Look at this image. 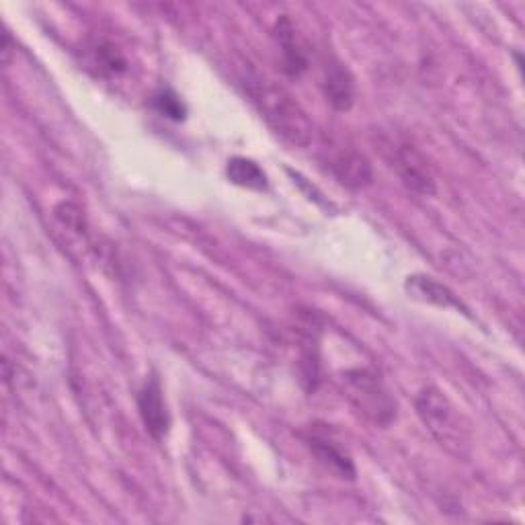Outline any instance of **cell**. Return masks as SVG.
<instances>
[{
    "instance_id": "obj_1",
    "label": "cell",
    "mask_w": 525,
    "mask_h": 525,
    "mask_svg": "<svg viewBox=\"0 0 525 525\" xmlns=\"http://www.w3.org/2000/svg\"><path fill=\"white\" fill-rule=\"evenodd\" d=\"M249 93L259 107L267 126L296 148H306L312 142L314 126L302 105L286 91L267 80H257Z\"/></svg>"
},
{
    "instance_id": "obj_2",
    "label": "cell",
    "mask_w": 525,
    "mask_h": 525,
    "mask_svg": "<svg viewBox=\"0 0 525 525\" xmlns=\"http://www.w3.org/2000/svg\"><path fill=\"white\" fill-rule=\"evenodd\" d=\"M417 415L429 433L439 441V446L456 456H466L470 448V429L454 402L435 386H427L419 392Z\"/></svg>"
},
{
    "instance_id": "obj_3",
    "label": "cell",
    "mask_w": 525,
    "mask_h": 525,
    "mask_svg": "<svg viewBox=\"0 0 525 525\" xmlns=\"http://www.w3.org/2000/svg\"><path fill=\"white\" fill-rule=\"evenodd\" d=\"M341 386L353 409L376 427H388L396 419V400L372 370H347L341 376Z\"/></svg>"
},
{
    "instance_id": "obj_4",
    "label": "cell",
    "mask_w": 525,
    "mask_h": 525,
    "mask_svg": "<svg viewBox=\"0 0 525 525\" xmlns=\"http://www.w3.org/2000/svg\"><path fill=\"white\" fill-rule=\"evenodd\" d=\"M138 411L146 431L154 441H163L169 435L171 415L163 396V386H160V380L154 372L146 376L138 392Z\"/></svg>"
},
{
    "instance_id": "obj_5",
    "label": "cell",
    "mask_w": 525,
    "mask_h": 525,
    "mask_svg": "<svg viewBox=\"0 0 525 525\" xmlns=\"http://www.w3.org/2000/svg\"><path fill=\"white\" fill-rule=\"evenodd\" d=\"M392 167L411 191L425 197L435 193V179L427 158L413 144H396L392 148Z\"/></svg>"
},
{
    "instance_id": "obj_6",
    "label": "cell",
    "mask_w": 525,
    "mask_h": 525,
    "mask_svg": "<svg viewBox=\"0 0 525 525\" xmlns=\"http://www.w3.org/2000/svg\"><path fill=\"white\" fill-rule=\"evenodd\" d=\"M306 443L310 452L316 456V460L331 470L335 476L343 480H353L357 470L351 460V456L339 446V441H335L331 435L320 433V431H310L306 437Z\"/></svg>"
},
{
    "instance_id": "obj_7",
    "label": "cell",
    "mask_w": 525,
    "mask_h": 525,
    "mask_svg": "<svg viewBox=\"0 0 525 525\" xmlns=\"http://www.w3.org/2000/svg\"><path fill=\"white\" fill-rule=\"evenodd\" d=\"M327 101L337 111H349L355 101V80L351 72L339 60H331L325 66V80H322Z\"/></svg>"
},
{
    "instance_id": "obj_8",
    "label": "cell",
    "mask_w": 525,
    "mask_h": 525,
    "mask_svg": "<svg viewBox=\"0 0 525 525\" xmlns=\"http://www.w3.org/2000/svg\"><path fill=\"white\" fill-rule=\"evenodd\" d=\"M331 169H333L335 177L339 179V183L349 187V189L366 187L372 183V177H374L370 160L355 150L339 152L333 158Z\"/></svg>"
},
{
    "instance_id": "obj_9",
    "label": "cell",
    "mask_w": 525,
    "mask_h": 525,
    "mask_svg": "<svg viewBox=\"0 0 525 525\" xmlns=\"http://www.w3.org/2000/svg\"><path fill=\"white\" fill-rule=\"evenodd\" d=\"M273 35H275V42L281 50V58H284V70L290 76H300L308 68V58H306V52L302 50V46L298 42L296 27L290 21V17H281L275 23Z\"/></svg>"
},
{
    "instance_id": "obj_10",
    "label": "cell",
    "mask_w": 525,
    "mask_h": 525,
    "mask_svg": "<svg viewBox=\"0 0 525 525\" xmlns=\"http://www.w3.org/2000/svg\"><path fill=\"white\" fill-rule=\"evenodd\" d=\"M405 288L419 302L433 304V306H439V308H456V310L464 308L462 302L456 298V294L448 286L439 284L437 279H433L429 275H411V277H407Z\"/></svg>"
},
{
    "instance_id": "obj_11",
    "label": "cell",
    "mask_w": 525,
    "mask_h": 525,
    "mask_svg": "<svg viewBox=\"0 0 525 525\" xmlns=\"http://www.w3.org/2000/svg\"><path fill=\"white\" fill-rule=\"evenodd\" d=\"M85 64L99 78H119L128 70V60L113 44L95 42L87 48Z\"/></svg>"
},
{
    "instance_id": "obj_12",
    "label": "cell",
    "mask_w": 525,
    "mask_h": 525,
    "mask_svg": "<svg viewBox=\"0 0 525 525\" xmlns=\"http://www.w3.org/2000/svg\"><path fill=\"white\" fill-rule=\"evenodd\" d=\"M226 177L230 179V183H234L242 189L267 191V187H269L265 171L255 163V160L245 158V156H234L228 160Z\"/></svg>"
},
{
    "instance_id": "obj_13",
    "label": "cell",
    "mask_w": 525,
    "mask_h": 525,
    "mask_svg": "<svg viewBox=\"0 0 525 525\" xmlns=\"http://www.w3.org/2000/svg\"><path fill=\"white\" fill-rule=\"evenodd\" d=\"M152 107L167 119L183 121L187 117V107L173 89H158L152 95Z\"/></svg>"
},
{
    "instance_id": "obj_14",
    "label": "cell",
    "mask_w": 525,
    "mask_h": 525,
    "mask_svg": "<svg viewBox=\"0 0 525 525\" xmlns=\"http://www.w3.org/2000/svg\"><path fill=\"white\" fill-rule=\"evenodd\" d=\"M54 214H56V220L70 232L78 236L87 234V218L83 210H80L76 204H72V201H62V204L56 206Z\"/></svg>"
}]
</instances>
